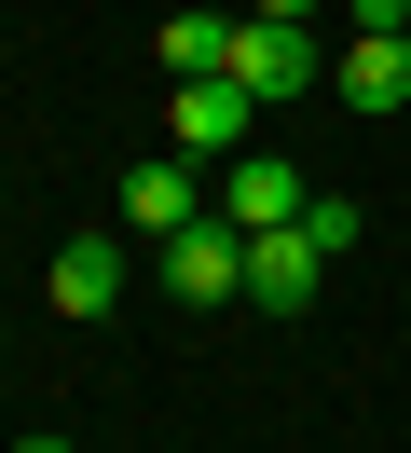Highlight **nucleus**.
Returning a JSON list of instances; mask_svg holds the SVG:
<instances>
[{
  "label": "nucleus",
  "instance_id": "obj_4",
  "mask_svg": "<svg viewBox=\"0 0 411 453\" xmlns=\"http://www.w3.org/2000/svg\"><path fill=\"white\" fill-rule=\"evenodd\" d=\"M164 288H179V303H233V288H247V234H233V220L164 234Z\"/></svg>",
  "mask_w": 411,
  "mask_h": 453
},
{
  "label": "nucleus",
  "instance_id": "obj_8",
  "mask_svg": "<svg viewBox=\"0 0 411 453\" xmlns=\"http://www.w3.org/2000/svg\"><path fill=\"white\" fill-rule=\"evenodd\" d=\"M329 83H343L356 111H398V96H411V42H343V56H329Z\"/></svg>",
  "mask_w": 411,
  "mask_h": 453
},
{
  "label": "nucleus",
  "instance_id": "obj_3",
  "mask_svg": "<svg viewBox=\"0 0 411 453\" xmlns=\"http://www.w3.org/2000/svg\"><path fill=\"white\" fill-rule=\"evenodd\" d=\"M316 288H329V248H316V234H301V220H274V234H247V303H261V316H301V303H316Z\"/></svg>",
  "mask_w": 411,
  "mask_h": 453
},
{
  "label": "nucleus",
  "instance_id": "obj_5",
  "mask_svg": "<svg viewBox=\"0 0 411 453\" xmlns=\"http://www.w3.org/2000/svg\"><path fill=\"white\" fill-rule=\"evenodd\" d=\"M301 206H316V193H301L288 151H233V179H219V220H233V234H274V220H301Z\"/></svg>",
  "mask_w": 411,
  "mask_h": 453
},
{
  "label": "nucleus",
  "instance_id": "obj_10",
  "mask_svg": "<svg viewBox=\"0 0 411 453\" xmlns=\"http://www.w3.org/2000/svg\"><path fill=\"white\" fill-rule=\"evenodd\" d=\"M301 234H316V248H329V261H343V248H356V234H370V206H343V193H316V206H301Z\"/></svg>",
  "mask_w": 411,
  "mask_h": 453
},
{
  "label": "nucleus",
  "instance_id": "obj_12",
  "mask_svg": "<svg viewBox=\"0 0 411 453\" xmlns=\"http://www.w3.org/2000/svg\"><path fill=\"white\" fill-rule=\"evenodd\" d=\"M247 14H288V28H301V14H329V0H247Z\"/></svg>",
  "mask_w": 411,
  "mask_h": 453
},
{
  "label": "nucleus",
  "instance_id": "obj_9",
  "mask_svg": "<svg viewBox=\"0 0 411 453\" xmlns=\"http://www.w3.org/2000/svg\"><path fill=\"white\" fill-rule=\"evenodd\" d=\"M219 56H233L219 14H164V69H179V83H192V69H219Z\"/></svg>",
  "mask_w": 411,
  "mask_h": 453
},
{
  "label": "nucleus",
  "instance_id": "obj_7",
  "mask_svg": "<svg viewBox=\"0 0 411 453\" xmlns=\"http://www.w3.org/2000/svg\"><path fill=\"white\" fill-rule=\"evenodd\" d=\"M42 288H55V316H110V303H124V248H110V234H69Z\"/></svg>",
  "mask_w": 411,
  "mask_h": 453
},
{
  "label": "nucleus",
  "instance_id": "obj_1",
  "mask_svg": "<svg viewBox=\"0 0 411 453\" xmlns=\"http://www.w3.org/2000/svg\"><path fill=\"white\" fill-rule=\"evenodd\" d=\"M219 69H233V83L261 96V111H288V96L316 83V42H301L288 14H247V28H233V56H219Z\"/></svg>",
  "mask_w": 411,
  "mask_h": 453
},
{
  "label": "nucleus",
  "instance_id": "obj_2",
  "mask_svg": "<svg viewBox=\"0 0 411 453\" xmlns=\"http://www.w3.org/2000/svg\"><path fill=\"white\" fill-rule=\"evenodd\" d=\"M247 124H261V96H247L233 69H192V83L164 96V138L179 151H247Z\"/></svg>",
  "mask_w": 411,
  "mask_h": 453
},
{
  "label": "nucleus",
  "instance_id": "obj_11",
  "mask_svg": "<svg viewBox=\"0 0 411 453\" xmlns=\"http://www.w3.org/2000/svg\"><path fill=\"white\" fill-rule=\"evenodd\" d=\"M356 14V42H411V0H343Z\"/></svg>",
  "mask_w": 411,
  "mask_h": 453
},
{
  "label": "nucleus",
  "instance_id": "obj_6",
  "mask_svg": "<svg viewBox=\"0 0 411 453\" xmlns=\"http://www.w3.org/2000/svg\"><path fill=\"white\" fill-rule=\"evenodd\" d=\"M124 220L164 248V234H192V220H206V179H192L179 151H151V165H124Z\"/></svg>",
  "mask_w": 411,
  "mask_h": 453
}]
</instances>
